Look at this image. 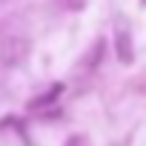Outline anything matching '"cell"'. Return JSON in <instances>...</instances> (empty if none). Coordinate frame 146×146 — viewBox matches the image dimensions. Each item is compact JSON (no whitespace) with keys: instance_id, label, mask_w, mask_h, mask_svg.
<instances>
[{"instance_id":"obj_1","label":"cell","mask_w":146,"mask_h":146,"mask_svg":"<svg viewBox=\"0 0 146 146\" xmlns=\"http://www.w3.org/2000/svg\"><path fill=\"white\" fill-rule=\"evenodd\" d=\"M117 54H120V60H123V63H132V46H129V35H120Z\"/></svg>"},{"instance_id":"obj_2","label":"cell","mask_w":146,"mask_h":146,"mask_svg":"<svg viewBox=\"0 0 146 146\" xmlns=\"http://www.w3.org/2000/svg\"><path fill=\"white\" fill-rule=\"evenodd\" d=\"M66 146H89V143H86V137H69Z\"/></svg>"}]
</instances>
